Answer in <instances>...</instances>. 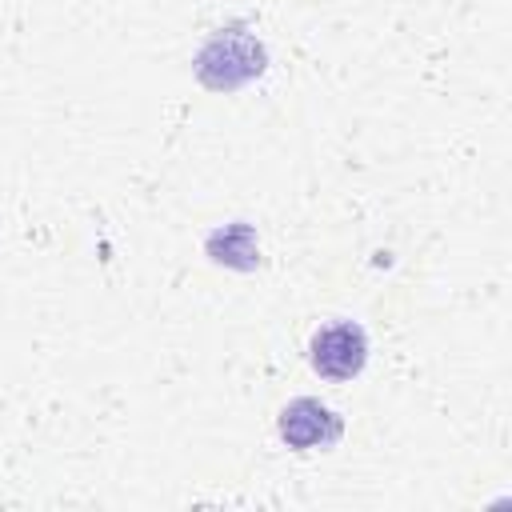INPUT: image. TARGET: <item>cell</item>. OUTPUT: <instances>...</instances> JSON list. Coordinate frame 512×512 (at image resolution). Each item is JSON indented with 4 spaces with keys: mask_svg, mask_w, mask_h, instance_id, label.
Instances as JSON below:
<instances>
[{
    "mask_svg": "<svg viewBox=\"0 0 512 512\" xmlns=\"http://www.w3.org/2000/svg\"><path fill=\"white\" fill-rule=\"evenodd\" d=\"M260 72H264V44L252 32H244L240 24L220 28L196 52V76L216 92H232V88L256 80Z\"/></svg>",
    "mask_w": 512,
    "mask_h": 512,
    "instance_id": "1",
    "label": "cell"
},
{
    "mask_svg": "<svg viewBox=\"0 0 512 512\" xmlns=\"http://www.w3.org/2000/svg\"><path fill=\"white\" fill-rule=\"evenodd\" d=\"M368 360V336L360 324L340 320L312 336V368L328 380H352Z\"/></svg>",
    "mask_w": 512,
    "mask_h": 512,
    "instance_id": "2",
    "label": "cell"
},
{
    "mask_svg": "<svg viewBox=\"0 0 512 512\" xmlns=\"http://www.w3.org/2000/svg\"><path fill=\"white\" fill-rule=\"evenodd\" d=\"M280 436L292 448H304V452L308 448H328V444L340 440V416L328 404H320L312 396H300L280 412Z\"/></svg>",
    "mask_w": 512,
    "mask_h": 512,
    "instance_id": "3",
    "label": "cell"
},
{
    "mask_svg": "<svg viewBox=\"0 0 512 512\" xmlns=\"http://www.w3.org/2000/svg\"><path fill=\"white\" fill-rule=\"evenodd\" d=\"M208 252L216 256V260H224V264H236V252L240 256H248V264H256V240H252V232H248V224H232V228H224V232H216L212 240H208Z\"/></svg>",
    "mask_w": 512,
    "mask_h": 512,
    "instance_id": "4",
    "label": "cell"
}]
</instances>
